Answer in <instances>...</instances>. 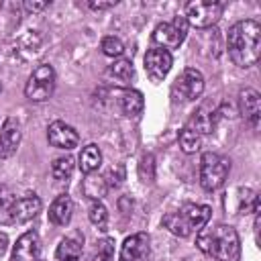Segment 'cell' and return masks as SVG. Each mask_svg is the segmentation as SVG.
Instances as JSON below:
<instances>
[{"label": "cell", "mask_w": 261, "mask_h": 261, "mask_svg": "<svg viewBox=\"0 0 261 261\" xmlns=\"http://www.w3.org/2000/svg\"><path fill=\"white\" fill-rule=\"evenodd\" d=\"M228 57L237 67H251L261 55V24L253 18L234 22L226 39Z\"/></svg>", "instance_id": "cell-1"}, {"label": "cell", "mask_w": 261, "mask_h": 261, "mask_svg": "<svg viewBox=\"0 0 261 261\" xmlns=\"http://www.w3.org/2000/svg\"><path fill=\"white\" fill-rule=\"evenodd\" d=\"M196 245L216 261H241V241L230 224H214L198 230Z\"/></svg>", "instance_id": "cell-2"}, {"label": "cell", "mask_w": 261, "mask_h": 261, "mask_svg": "<svg viewBox=\"0 0 261 261\" xmlns=\"http://www.w3.org/2000/svg\"><path fill=\"white\" fill-rule=\"evenodd\" d=\"M210 216H212V208H210V206L188 202V204H184L179 210L167 212L161 222H163V226H165L171 234L186 239V237H190L192 232L202 230V228L208 224Z\"/></svg>", "instance_id": "cell-3"}, {"label": "cell", "mask_w": 261, "mask_h": 261, "mask_svg": "<svg viewBox=\"0 0 261 261\" xmlns=\"http://www.w3.org/2000/svg\"><path fill=\"white\" fill-rule=\"evenodd\" d=\"M228 171H230V161L224 155L208 151L200 159V186L206 192H214L224 184Z\"/></svg>", "instance_id": "cell-4"}, {"label": "cell", "mask_w": 261, "mask_h": 261, "mask_svg": "<svg viewBox=\"0 0 261 261\" xmlns=\"http://www.w3.org/2000/svg\"><path fill=\"white\" fill-rule=\"evenodd\" d=\"M53 90H55V69L49 63L37 65L27 80L24 96L31 102H45L51 98Z\"/></svg>", "instance_id": "cell-5"}, {"label": "cell", "mask_w": 261, "mask_h": 261, "mask_svg": "<svg viewBox=\"0 0 261 261\" xmlns=\"http://www.w3.org/2000/svg\"><path fill=\"white\" fill-rule=\"evenodd\" d=\"M222 10H224L222 2H190L186 6L184 18L188 20V24L196 29H208L220 20Z\"/></svg>", "instance_id": "cell-6"}, {"label": "cell", "mask_w": 261, "mask_h": 261, "mask_svg": "<svg viewBox=\"0 0 261 261\" xmlns=\"http://www.w3.org/2000/svg\"><path fill=\"white\" fill-rule=\"evenodd\" d=\"M188 35V20L184 16H175L171 22H161L153 31V43L159 45V49H175L184 43Z\"/></svg>", "instance_id": "cell-7"}, {"label": "cell", "mask_w": 261, "mask_h": 261, "mask_svg": "<svg viewBox=\"0 0 261 261\" xmlns=\"http://www.w3.org/2000/svg\"><path fill=\"white\" fill-rule=\"evenodd\" d=\"M173 92L179 94L181 100H188V102L200 98L204 92V75L196 67H186L177 75V80L173 84Z\"/></svg>", "instance_id": "cell-8"}, {"label": "cell", "mask_w": 261, "mask_h": 261, "mask_svg": "<svg viewBox=\"0 0 261 261\" xmlns=\"http://www.w3.org/2000/svg\"><path fill=\"white\" fill-rule=\"evenodd\" d=\"M171 65H173V57L167 49L153 47L145 53V71L151 82H161L169 73Z\"/></svg>", "instance_id": "cell-9"}, {"label": "cell", "mask_w": 261, "mask_h": 261, "mask_svg": "<svg viewBox=\"0 0 261 261\" xmlns=\"http://www.w3.org/2000/svg\"><path fill=\"white\" fill-rule=\"evenodd\" d=\"M47 141H49L51 147L69 151V149L77 147L80 135H77V130L71 124H67L63 120H53L49 124V128H47Z\"/></svg>", "instance_id": "cell-10"}, {"label": "cell", "mask_w": 261, "mask_h": 261, "mask_svg": "<svg viewBox=\"0 0 261 261\" xmlns=\"http://www.w3.org/2000/svg\"><path fill=\"white\" fill-rule=\"evenodd\" d=\"M149 234L147 232H135L124 239L118 261H147L149 259Z\"/></svg>", "instance_id": "cell-11"}, {"label": "cell", "mask_w": 261, "mask_h": 261, "mask_svg": "<svg viewBox=\"0 0 261 261\" xmlns=\"http://www.w3.org/2000/svg\"><path fill=\"white\" fill-rule=\"evenodd\" d=\"M41 253V239L35 230H27L22 232L14 247H12V255L10 261H37Z\"/></svg>", "instance_id": "cell-12"}, {"label": "cell", "mask_w": 261, "mask_h": 261, "mask_svg": "<svg viewBox=\"0 0 261 261\" xmlns=\"http://www.w3.org/2000/svg\"><path fill=\"white\" fill-rule=\"evenodd\" d=\"M239 108H241L243 118L253 128H257L259 126V118H261V96H259V92L253 90V88L241 90V94H239Z\"/></svg>", "instance_id": "cell-13"}, {"label": "cell", "mask_w": 261, "mask_h": 261, "mask_svg": "<svg viewBox=\"0 0 261 261\" xmlns=\"http://www.w3.org/2000/svg\"><path fill=\"white\" fill-rule=\"evenodd\" d=\"M55 259L57 261H84V234L75 230L63 237L55 249Z\"/></svg>", "instance_id": "cell-14"}, {"label": "cell", "mask_w": 261, "mask_h": 261, "mask_svg": "<svg viewBox=\"0 0 261 261\" xmlns=\"http://www.w3.org/2000/svg\"><path fill=\"white\" fill-rule=\"evenodd\" d=\"M20 139H22V133L18 122L14 118H6L0 128V157L2 159L12 157L20 145Z\"/></svg>", "instance_id": "cell-15"}, {"label": "cell", "mask_w": 261, "mask_h": 261, "mask_svg": "<svg viewBox=\"0 0 261 261\" xmlns=\"http://www.w3.org/2000/svg\"><path fill=\"white\" fill-rule=\"evenodd\" d=\"M41 198L37 194H27L14 200V224H22L33 220L39 212H41Z\"/></svg>", "instance_id": "cell-16"}, {"label": "cell", "mask_w": 261, "mask_h": 261, "mask_svg": "<svg viewBox=\"0 0 261 261\" xmlns=\"http://www.w3.org/2000/svg\"><path fill=\"white\" fill-rule=\"evenodd\" d=\"M71 214H73V200H71L67 194L57 196V198L51 202V206H49V220H51L55 226H65V224H69Z\"/></svg>", "instance_id": "cell-17"}, {"label": "cell", "mask_w": 261, "mask_h": 261, "mask_svg": "<svg viewBox=\"0 0 261 261\" xmlns=\"http://www.w3.org/2000/svg\"><path fill=\"white\" fill-rule=\"evenodd\" d=\"M118 106H120L122 114H126V116H137V114H141V110H143V106H145L143 94H141L139 90L126 88V90H122L120 96H118Z\"/></svg>", "instance_id": "cell-18"}, {"label": "cell", "mask_w": 261, "mask_h": 261, "mask_svg": "<svg viewBox=\"0 0 261 261\" xmlns=\"http://www.w3.org/2000/svg\"><path fill=\"white\" fill-rule=\"evenodd\" d=\"M82 192L90 200H102L106 196V192H108V186H106L104 175H98L96 171L94 173H86V177L82 181Z\"/></svg>", "instance_id": "cell-19"}, {"label": "cell", "mask_w": 261, "mask_h": 261, "mask_svg": "<svg viewBox=\"0 0 261 261\" xmlns=\"http://www.w3.org/2000/svg\"><path fill=\"white\" fill-rule=\"evenodd\" d=\"M77 161H80V169H82L84 173H94V171H98V167H100V163H102V151H100V147L94 145V143L86 145V147L82 149Z\"/></svg>", "instance_id": "cell-20"}, {"label": "cell", "mask_w": 261, "mask_h": 261, "mask_svg": "<svg viewBox=\"0 0 261 261\" xmlns=\"http://www.w3.org/2000/svg\"><path fill=\"white\" fill-rule=\"evenodd\" d=\"M106 75L112 77L116 84H128L135 75V67H133V61L130 59H118L114 61L112 65L106 67Z\"/></svg>", "instance_id": "cell-21"}, {"label": "cell", "mask_w": 261, "mask_h": 261, "mask_svg": "<svg viewBox=\"0 0 261 261\" xmlns=\"http://www.w3.org/2000/svg\"><path fill=\"white\" fill-rule=\"evenodd\" d=\"M186 126H190V128L196 130L198 135H208V133H212L214 122H212L210 112H206V108H198V110L190 116V120H188Z\"/></svg>", "instance_id": "cell-22"}, {"label": "cell", "mask_w": 261, "mask_h": 261, "mask_svg": "<svg viewBox=\"0 0 261 261\" xmlns=\"http://www.w3.org/2000/svg\"><path fill=\"white\" fill-rule=\"evenodd\" d=\"M177 141H179L181 151H184V153H188V155H192V153L200 151V147H202V135H198V133H196V130H192L190 126H184V128L179 130Z\"/></svg>", "instance_id": "cell-23"}, {"label": "cell", "mask_w": 261, "mask_h": 261, "mask_svg": "<svg viewBox=\"0 0 261 261\" xmlns=\"http://www.w3.org/2000/svg\"><path fill=\"white\" fill-rule=\"evenodd\" d=\"M73 173V159L69 155L65 157H57L53 163H51V175L57 179V181H67Z\"/></svg>", "instance_id": "cell-24"}, {"label": "cell", "mask_w": 261, "mask_h": 261, "mask_svg": "<svg viewBox=\"0 0 261 261\" xmlns=\"http://www.w3.org/2000/svg\"><path fill=\"white\" fill-rule=\"evenodd\" d=\"M14 196L0 192V224H14Z\"/></svg>", "instance_id": "cell-25"}, {"label": "cell", "mask_w": 261, "mask_h": 261, "mask_svg": "<svg viewBox=\"0 0 261 261\" xmlns=\"http://www.w3.org/2000/svg\"><path fill=\"white\" fill-rule=\"evenodd\" d=\"M239 212L241 214H251V212H259V196L245 188L241 190V196H239Z\"/></svg>", "instance_id": "cell-26"}, {"label": "cell", "mask_w": 261, "mask_h": 261, "mask_svg": "<svg viewBox=\"0 0 261 261\" xmlns=\"http://www.w3.org/2000/svg\"><path fill=\"white\" fill-rule=\"evenodd\" d=\"M88 218H90V222L94 226L104 228L106 222H108V210H106V206L100 200H92V204L88 208Z\"/></svg>", "instance_id": "cell-27"}, {"label": "cell", "mask_w": 261, "mask_h": 261, "mask_svg": "<svg viewBox=\"0 0 261 261\" xmlns=\"http://www.w3.org/2000/svg\"><path fill=\"white\" fill-rule=\"evenodd\" d=\"M94 261H114V239L104 237L96 243Z\"/></svg>", "instance_id": "cell-28"}, {"label": "cell", "mask_w": 261, "mask_h": 261, "mask_svg": "<svg viewBox=\"0 0 261 261\" xmlns=\"http://www.w3.org/2000/svg\"><path fill=\"white\" fill-rule=\"evenodd\" d=\"M100 49L106 57H120L124 53V45L118 37H104L100 43Z\"/></svg>", "instance_id": "cell-29"}, {"label": "cell", "mask_w": 261, "mask_h": 261, "mask_svg": "<svg viewBox=\"0 0 261 261\" xmlns=\"http://www.w3.org/2000/svg\"><path fill=\"white\" fill-rule=\"evenodd\" d=\"M139 173L145 181H151L153 175H155V163H153V155L151 153H145L141 157V163H139Z\"/></svg>", "instance_id": "cell-30"}, {"label": "cell", "mask_w": 261, "mask_h": 261, "mask_svg": "<svg viewBox=\"0 0 261 261\" xmlns=\"http://www.w3.org/2000/svg\"><path fill=\"white\" fill-rule=\"evenodd\" d=\"M104 179H106L108 190H110V188H118V186L122 184V179H124V167H122V165H114V167H110V169L106 171Z\"/></svg>", "instance_id": "cell-31"}, {"label": "cell", "mask_w": 261, "mask_h": 261, "mask_svg": "<svg viewBox=\"0 0 261 261\" xmlns=\"http://www.w3.org/2000/svg\"><path fill=\"white\" fill-rule=\"evenodd\" d=\"M114 4H116V2H112V0H110V2H96V0H90V2H88V6H90L92 10H106V8H112Z\"/></svg>", "instance_id": "cell-32"}, {"label": "cell", "mask_w": 261, "mask_h": 261, "mask_svg": "<svg viewBox=\"0 0 261 261\" xmlns=\"http://www.w3.org/2000/svg\"><path fill=\"white\" fill-rule=\"evenodd\" d=\"M24 8H27L29 12H39V10L47 8V2H31V0H27V2H24Z\"/></svg>", "instance_id": "cell-33"}, {"label": "cell", "mask_w": 261, "mask_h": 261, "mask_svg": "<svg viewBox=\"0 0 261 261\" xmlns=\"http://www.w3.org/2000/svg\"><path fill=\"white\" fill-rule=\"evenodd\" d=\"M4 249H6V234H0V255L4 253Z\"/></svg>", "instance_id": "cell-34"}, {"label": "cell", "mask_w": 261, "mask_h": 261, "mask_svg": "<svg viewBox=\"0 0 261 261\" xmlns=\"http://www.w3.org/2000/svg\"><path fill=\"white\" fill-rule=\"evenodd\" d=\"M0 92H2V84H0Z\"/></svg>", "instance_id": "cell-35"}, {"label": "cell", "mask_w": 261, "mask_h": 261, "mask_svg": "<svg viewBox=\"0 0 261 261\" xmlns=\"http://www.w3.org/2000/svg\"><path fill=\"white\" fill-rule=\"evenodd\" d=\"M37 261H39V259H37Z\"/></svg>", "instance_id": "cell-36"}]
</instances>
